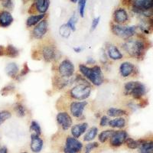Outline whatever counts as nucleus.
I'll return each instance as SVG.
<instances>
[{"label": "nucleus", "mask_w": 153, "mask_h": 153, "mask_svg": "<svg viewBox=\"0 0 153 153\" xmlns=\"http://www.w3.org/2000/svg\"><path fill=\"white\" fill-rule=\"evenodd\" d=\"M83 149V144L77 139L73 136H68L65 141L64 152L65 153H78Z\"/></svg>", "instance_id": "10"}, {"label": "nucleus", "mask_w": 153, "mask_h": 153, "mask_svg": "<svg viewBox=\"0 0 153 153\" xmlns=\"http://www.w3.org/2000/svg\"><path fill=\"white\" fill-rule=\"evenodd\" d=\"M71 30L70 29L69 27L68 26L67 24L62 25L59 28V34L62 38H69L70 35H71Z\"/></svg>", "instance_id": "31"}, {"label": "nucleus", "mask_w": 153, "mask_h": 153, "mask_svg": "<svg viewBox=\"0 0 153 153\" xmlns=\"http://www.w3.org/2000/svg\"><path fill=\"white\" fill-rule=\"evenodd\" d=\"M100 21V17H97L95 18V19H93L92 21V24H91V31H94V30L97 28V27L98 26V25H99Z\"/></svg>", "instance_id": "40"}, {"label": "nucleus", "mask_w": 153, "mask_h": 153, "mask_svg": "<svg viewBox=\"0 0 153 153\" xmlns=\"http://www.w3.org/2000/svg\"><path fill=\"white\" fill-rule=\"evenodd\" d=\"M50 5V0H35L32 7L35 9V12L38 14H46Z\"/></svg>", "instance_id": "19"}, {"label": "nucleus", "mask_w": 153, "mask_h": 153, "mask_svg": "<svg viewBox=\"0 0 153 153\" xmlns=\"http://www.w3.org/2000/svg\"><path fill=\"white\" fill-rule=\"evenodd\" d=\"M74 50L76 53H80L83 51V48L81 47H76V48H74Z\"/></svg>", "instance_id": "44"}, {"label": "nucleus", "mask_w": 153, "mask_h": 153, "mask_svg": "<svg viewBox=\"0 0 153 153\" xmlns=\"http://www.w3.org/2000/svg\"><path fill=\"white\" fill-rule=\"evenodd\" d=\"M108 126L113 129H123L126 126V120L123 117H117V118L110 120L108 123Z\"/></svg>", "instance_id": "25"}, {"label": "nucleus", "mask_w": 153, "mask_h": 153, "mask_svg": "<svg viewBox=\"0 0 153 153\" xmlns=\"http://www.w3.org/2000/svg\"><path fill=\"white\" fill-rule=\"evenodd\" d=\"M91 91H92V87L90 83L88 82L79 83L70 90L69 96L72 100H86L91 96Z\"/></svg>", "instance_id": "5"}, {"label": "nucleus", "mask_w": 153, "mask_h": 153, "mask_svg": "<svg viewBox=\"0 0 153 153\" xmlns=\"http://www.w3.org/2000/svg\"><path fill=\"white\" fill-rule=\"evenodd\" d=\"M76 22H77V18H76V15L74 14L70 18L69 20L68 21V23H66V24L68 25L70 29L71 30V31H76Z\"/></svg>", "instance_id": "34"}, {"label": "nucleus", "mask_w": 153, "mask_h": 153, "mask_svg": "<svg viewBox=\"0 0 153 153\" xmlns=\"http://www.w3.org/2000/svg\"><path fill=\"white\" fill-rule=\"evenodd\" d=\"M12 117V112L8 110L0 111V126Z\"/></svg>", "instance_id": "32"}, {"label": "nucleus", "mask_w": 153, "mask_h": 153, "mask_svg": "<svg viewBox=\"0 0 153 153\" xmlns=\"http://www.w3.org/2000/svg\"><path fill=\"white\" fill-rule=\"evenodd\" d=\"M14 111L19 117H24L26 115V108L22 103H16L14 106Z\"/></svg>", "instance_id": "29"}, {"label": "nucleus", "mask_w": 153, "mask_h": 153, "mask_svg": "<svg viewBox=\"0 0 153 153\" xmlns=\"http://www.w3.org/2000/svg\"><path fill=\"white\" fill-rule=\"evenodd\" d=\"M57 75L64 78H71L75 73V67L68 58L63 59L57 66Z\"/></svg>", "instance_id": "8"}, {"label": "nucleus", "mask_w": 153, "mask_h": 153, "mask_svg": "<svg viewBox=\"0 0 153 153\" xmlns=\"http://www.w3.org/2000/svg\"><path fill=\"white\" fill-rule=\"evenodd\" d=\"M1 5L5 10H12L13 9V2L12 0H0Z\"/></svg>", "instance_id": "36"}, {"label": "nucleus", "mask_w": 153, "mask_h": 153, "mask_svg": "<svg viewBox=\"0 0 153 153\" xmlns=\"http://www.w3.org/2000/svg\"><path fill=\"white\" fill-rule=\"evenodd\" d=\"M119 71H120V76L125 79L129 78V77H133L134 76H136V72H138L136 65L130 61L123 62L120 65Z\"/></svg>", "instance_id": "11"}, {"label": "nucleus", "mask_w": 153, "mask_h": 153, "mask_svg": "<svg viewBox=\"0 0 153 153\" xmlns=\"http://www.w3.org/2000/svg\"><path fill=\"white\" fill-rule=\"evenodd\" d=\"M22 153H28V152H22Z\"/></svg>", "instance_id": "48"}, {"label": "nucleus", "mask_w": 153, "mask_h": 153, "mask_svg": "<svg viewBox=\"0 0 153 153\" xmlns=\"http://www.w3.org/2000/svg\"><path fill=\"white\" fill-rule=\"evenodd\" d=\"M110 117L106 116V115H103V117L100 118V126L101 127H105L108 126V123L110 121Z\"/></svg>", "instance_id": "39"}, {"label": "nucleus", "mask_w": 153, "mask_h": 153, "mask_svg": "<svg viewBox=\"0 0 153 153\" xmlns=\"http://www.w3.org/2000/svg\"><path fill=\"white\" fill-rule=\"evenodd\" d=\"M86 2L87 0H79L78 1V11L79 15L81 18L84 17V12H85Z\"/></svg>", "instance_id": "35"}, {"label": "nucleus", "mask_w": 153, "mask_h": 153, "mask_svg": "<svg viewBox=\"0 0 153 153\" xmlns=\"http://www.w3.org/2000/svg\"><path fill=\"white\" fill-rule=\"evenodd\" d=\"M123 94L127 97H131L134 100H141L143 97L146 94V87L140 81H132L126 82L124 84Z\"/></svg>", "instance_id": "4"}, {"label": "nucleus", "mask_w": 153, "mask_h": 153, "mask_svg": "<svg viewBox=\"0 0 153 153\" xmlns=\"http://www.w3.org/2000/svg\"><path fill=\"white\" fill-rule=\"evenodd\" d=\"M99 147V143L97 142H94V143H90L86 145L85 149H84V152L85 153H91L94 149Z\"/></svg>", "instance_id": "37"}, {"label": "nucleus", "mask_w": 153, "mask_h": 153, "mask_svg": "<svg viewBox=\"0 0 153 153\" xmlns=\"http://www.w3.org/2000/svg\"><path fill=\"white\" fill-rule=\"evenodd\" d=\"M123 2H129V3H131V2H132V0H123Z\"/></svg>", "instance_id": "46"}, {"label": "nucleus", "mask_w": 153, "mask_h": 153, "mask_svg": "<svg viewBox=\"0 0 153 153\" xmlns=\"http://www.w3.org/2000/svg\"><path fill=\"white\" fill-rule=\"evenodd\" d=\"M115 130L113 129H108V130H104L102 131L99 134V136H98V139H99L100 143H105L107 140L110 139V137L112 136V135L113 134Z\"/></svg>", "instance_id": "28"}, {"label": "nucleus", "mask_w": 153, "mask_h": 153, "mask_svg": "<svg viewBox=\"0 0 153 153\" xmlns=\"http://www.w3.org/2000/svg\"><path fill=\"white\" fill-rule=\"evenodd\" d=\"M56 120L63 130L67 131L73 125V120L71 115L66 111H61L56 116Z\"/></svg>", "instance_id": "12"}, {"label": "nucleus", "mask_w": 153, "mask_h": 153, "mask_svg": "<svg viewBox=\"0 0 153 153\" xmlns=\"http://www.w3.org/2000/svg\"><path fill=\"white\" fill-rule=\"evenodd\" d=\"M87 64H88V65H94V64H95L96 63V61H94V59H93V58H89L88 59V61H87Z\"/></svg>", "instance_id": "45"}, {"label": "nucleus", "mask_w": 153, "mask_h": 153, "mask_svg": "<svg viewBox=\"0 0 153 153\" xmlns=\"http://www.w3.org/2000/svg\"><path fill=\"white\" fill-rule=\"evenodd\" d=\"M139 153H153V142L147 139L137 140Z\"/></svg>", "instance_id": "21"}, {"label": "nucleus", "mask_w": 153, "mask_h": 153, "mask_svg": "<svg viewBox=\"0 0 153 153\" xmlns=\"http://www.w3.org/2000/svg\"><path fill=\"white\" fill-rule=\"evenodd\" d=\"M44 142L40 136L36 134L31 133V144H30V149L31 152L34 153H39L42 151L43 148Z\"/></svg>", "instance_id": "17"}, {"label": "nucleus", "mask_w": 153, "mask_h": 153, "mask_svg": "<svg viewBox=\"0 0 153 153\" xmlns=\"http://www.w3.org/2000/svg\"><path fill=\"white\" fill-rule=\"evenodd\" d=\"M87 106V101H73L71 103L69 106L71 114L74 118L80 119Z\"/></svg>", "instance_id": "13"}, {"label": "nucleus", "mask_w": 153, "mask_h": 153, "mask_svg": "<svg viewBox=\"0 0 153 153\" xmlns=\"http://www.w3.org/2000/svg\"><path fill=\"white\" fill-rule=\"evenodd\" d=\"M137 31L138 27L135 25L126 26L124 25H117L115 23L111 24L112 33L116 37L123 41L136 36L138 34Z\"/></svg>", "instance_id": "6"}, {"label": "nucleus", "mask_w": 153, "mask_h": 153, "mask_svg": "<svg viewBox=\"0 0 153 153\" xmlns=\"http://www.w3.org/2000/svg\"><path fill=\"white\" fill-rule=\"evenodd\" d=\"M0 153H8V149L5 146L0 148Z\"/></svg>", "instance_id": "42"}, {"label": "nucleus", "mask_w": 153, "mask_h": 153, "mask_svg": "<svg viewBox=\"0 0 153 153\" xmlns=\"http://www.w3.org/2000/svg\"><path fill=\"white\" fill-rule=\"evenodd\" d=\"M46 18V14H35L28 16L26 20V26L28 28L35 26L39 22Z\"/></svg>", "instance_id": "24"}, {"label": "nucleus", "mask_w": 153, "mask_h": 153, "mask_svg": "<svg viewBox=\"0 0 153 153\" xmlns=\"http://www.w3.org/2000/svg\"><path fill=\"white\" fill-rule=\"evenodd\" d=\"M98 133V128L96 126L91 127V129H89L86 134L84 135V141L85 142H91L94 140L96 138V136H97Z\"/></svg>", "instance_id": "27"}, {"label": "nucleus", "mask_w": 153, "mask_h": 153, "mask_svg": "<svg viewBox=\"0 0 153 153\" xmlns=\"http://www.w3.org/2000/svg\"><path fill=\"white\" fill-rule=\"evenodd\" d=\"M48 31V22L46 18L42 19L38 24L34 26L31 31V38L35 40H42Z\"/></svg>", "instance_id": "9"}, {"label": "nucleus", "mask_w": 153, "mask_h": 153, "mask_svg": "<svg viewBox=\"0 0 153 153\" xmlns=\"http://www.w3.org/2000/svg\"><path fill=\"white\" fill-rule=\"evenodd\" d=\"M71 128V132L72 136L76 138V139H78L87 130L88 123H80L72 126Z\"/></svg>", "instance_id": "20"}, {"label": "nucleus", "mask_w": 153, "mask_h": 153, "mask_svg": "<svg viewBox=\"0 0 153 153\" xmlns=\"http://www.w3.org/2000/svg\"><path fill=\"white\" fill-rule=\"evenodd\" d=\"M131 5L132 11L136 14L145 18H152L153 0H132Z\"/></svg>", "instance_id": "7"}, {"label": "nucleus", "mask_w": 153, "mask_h": 153, "mask_svg": "<svg viewBox=\"0 0 153 153\" xmlns=\"http://www.w3.org/2000/svg\"><path fill=\"white\" fill-rule=\"evenodd\" d=\"M79 71L82 76L87 79L93 85L100 87L104 82V75L100 65L88 67L84 64H80L79 65Z\"/></svg>", "instance_id": "2"}, {"label": "nucleus", "mask_w": 153, "mask_h": 153, "mask_svg": "<svg viewBox=\"0 0 153 153\" xmlns=\"http://www.w3.org/2000/svg\"><path fill=\"white\" fill-rule=\"evenodd\" d=\"M37 54L47 63L53 62L59 58V52L57 51L55 44L51 41H46L41 44L38 49Z\"/></svg>", "instance_id": "3"}, {"label": "nucleus", "mask_w": 153, "mask_h": 153, "mask_svg": "<svg viewBox=\"0 0 153 153\" xmlns=\"http://www.w3.org/2000/svg\"><path fill=\"white\" fill-rule=\"evenodd\" d=\"M129 137L128 133L125 130L114 131L110 139V144L113 147H120L125 143L127 138Z\"/></svg>", "instance_id": "14"}, {"label": "nucleus", "mask_w": 153, "mask_h": 153, "mask_svg": "<svg viewBox=\"0 0 153 153\" xmlns=\"http://www.w3.org/2000/svg\"><path fill=\"white\" fill-rule=\"evenodd\" d=\"M121 48L131 58L141 61L145 57L148 45L144 38L140 35H136V38H131L123 41L121 44Z\"/></svg>", "instance_id": "1"}, {"label": "nucleus", "mask_w": 153, "mask_h": 153, "mask_svg": "<svg viewBox=\"0 0 153 153\" xmlns=\"http://www.w3.org/2000/svg\"><path fill=\"white\" fill-rule=\"evenodd\" d=\"M71 2H74V3H75V2H77L79 1V0H70Z\"/></svg>", "instance_id": "47"}, {"label": "nucleus", "mask_w": 153, "mask_h": 153, "mask_svg": "<svg viewBox=\"0 0 153 153\" xmlns=\"http://www.w3.org/2000/svg\"><path fill=\"white\" fill-rule=\"evenodd\" d=\"M113 23L117 25H125L129 21V15L123 7H119L115 9L113 14Z\"/></svg>", "instance_id": "15"}, {"label": "nucleus", "mask_w": 153, "mask_h": 153, "mask_svg": "<svg viewBox=\"0 0 153 153\" xmlns=\"http://www.w3.org/2000/svg\"><path fill=\"white\" fill-rule=\"evenodd\" d=\"M125 144L130 149H138V146H139L137 140H135V139L129 137L126 139V140L125 141Z\"/></svg>", "instance_id": "33"}, {"label": "nucleus", "mask_w": 153, "mask_h": 153, "mask_svg": "<svg viewBox=\"0 0 153 153\" xmlns=\"http://www.w3.org/2000/svg\"><path fill=\"white\" fill-rule=\"evenodd\" d=\"M29 71H30L29 68L28 67V65H27L26 63H25V64L24 65V66H23L22 70L19 71V75H18L17 77H16V79H18L19 77H23V76H25V75L27 74L28 73V72H29Z\"/></svg>", "instance_id": "38"}, {"label": "nucleus", "mask_w": 153, "mask_h": 153, "mask_svg": "<svg viewBox=\"0 0 153 153\" xmlns=\"http://www.w3.org/2000/svg\"><path fill=\"white\" fill-rule=\"evenodd\" d=\"M14 19L10 12L7 10L0 11V27L8 28L13 23Z\"/></svg>", "instance_id": "18"}, {"label": "nucleus", "mask_w": 153, "mask_h": 153, "mask_svg": "<svg viewBox=\"0 0 153 153\" xmlns=\"http://www.w3.org/2000/svg\"><path fill=\"white\" fill-rule=\"evenodd\" d=\"M19 55V49L16 48L14 45H9L5 48V56L11 57V58H15Z\"/></svg>", "instance_id": "26"}, {"label": "nucleus", "mask_w": 153, "mask_h": 153, "mask_svg": "<svg viewBox=\"0 0 153 153\" xmlns=\"http://www.w3.org/2000/svg\"><path fill=\"white\" fill-rule=\"evenodd\" d=\"M13 90H14V87H13V86H12V85H7L6 87H4V88H2V94L3 96H6L7 94H9V93L12 92Z\"/></svg>", "instance_id": "41"}, {"label": "nucleus", "mask_w": 153, "mask_h": 153, "mask_svg": "<svg viewBox=\"0 0 153 153\" xmlns=\"http://www.w3.org/2000/svg\"><path fill=\"white\" fill-rule=\"evenodd\" d=\"M30 131L32 133L36 134V135H38L39 136L42 135V129H41L40 125H39V123L38 122L35 121V120L31 122V124H30Z\"/></svg>", "instance_id": "30"}, {"label": "nucleus", "mask_w": 153, "mask_h": 153, "mask_svg": "<svg viewBox=\"0 0 153 153\" xmlns=\"http://www.w3.org/2000/svg\"><path fill=\"white\" fill-rule=\"evenodd\" d=\"M5 55V48L0 45V56Z\"/></svg>", "instance_id": "43"}, {"label": "nucleus", "mask_w": 153, "mask_h": 153, "mask_svg": "<svg viewBox=\"0 0 153 153\" xmlns=\"http://www.w3.org/2000/svg\"><path fill=\"white\" fill-rule=\"evenodd\" d=\"M5 73L9 77L13 79H16L19 74V68L16 63H9L5 67Z\"/></svg>", "instance_id": "23"}, {"label": "nucleus", "mask_w": 153, "mask_h": 153, "mask_svg": "<svg viewBox=\"0 0 153 153\" xmlns=\"http://www.w3.org/2000/svg\"><path fill=\"white\" fill-rule=\"evenodd\" d=\"M106 115L109 117H123L125 116L129 115V112L126 110L125 109H121V108L117 107H110L106 110Z\"/></svg>", "instance_id": "22"}, {"label": "nucleus", "mask_w": 153, "mask_h": 153, "mask_svg": "<svg viewBox=\"0 0 153 153\" xmlns=\"http://www.w3.org/2000/svg\"><path fill=\"white\" fill-rule=\"evenodd\" d=\"M106 49V56L112 61H120L123 58L124 55L122 51L114 44H108Z\"/></svg>", "instance_id": "16"}]
</instances>
